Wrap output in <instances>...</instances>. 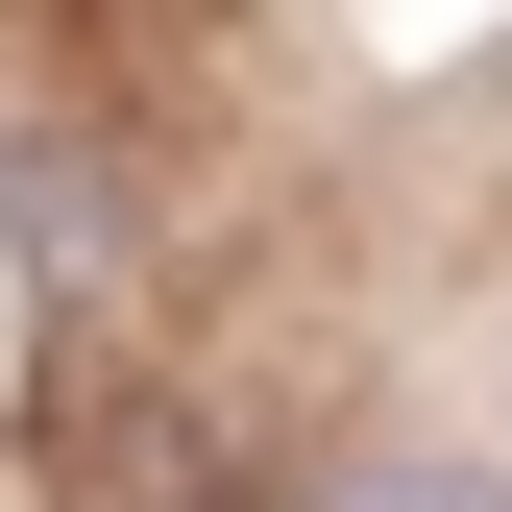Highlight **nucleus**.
<instances>
[{"instance_id": "nucleus-1", "label": "nucleus", "mask_w": 512, "mask_h": 512, "mask_svg": "<svg viewBox=\"0 0 512 512\" xmlns=\"http://www.w3.org/2000/svg\"><path fill=\"white\" fill-rule=\"evenodd\" d=\"M342 512H512V488H439V464H415V488H342Z\"/></svg>"}]
</instances>
